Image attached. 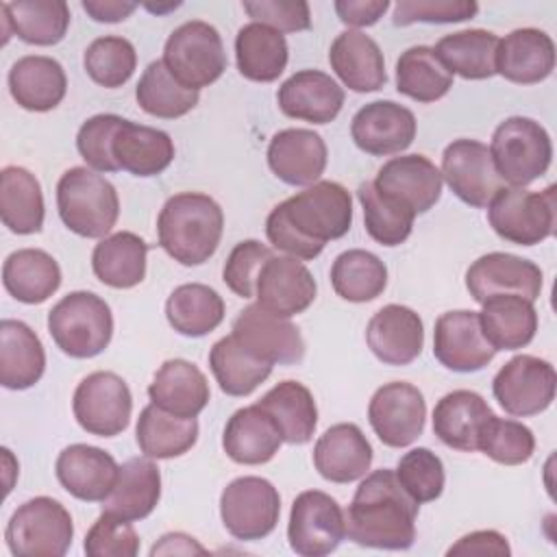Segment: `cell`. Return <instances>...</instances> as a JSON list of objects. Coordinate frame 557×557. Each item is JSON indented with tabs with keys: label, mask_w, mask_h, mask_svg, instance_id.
<instances>
[{
	"label": "cell",
	"mask_w": 557,
	"mask_h": 557,
	"mask_svg": "<svg viewBox=\"0 0 557 557\" xmlns=\"http://www.w3.org/2000/svg\"><path fill=\"white\" fill-rule=\"evenodd\" d=\"M350 224V191L335 181H318L270 211L265 235L276 250L311 261L324 250L326 242L344 237Z\"/></svg>",
	"instance_id": "1"
},
{
	"label": "cell",
	"mask_w": 557,
	"mask_h": 557,
	"mask_svg": "<svg viewBox=\"0 0 557 557\" xmlns=\"http://www.w3.org/2000/svg\"><path fill=\"white\" fill-rule=\"evenodd\" d=\"M418 507L394 470H374L363 476L344 513L346 535L359 546L405 550L416 540Z\"/></svg>",
	"instance_id": "2"
},
{
	"label": "cell",
	"mask_w": 557,
	"mask_h": 557,
	"mask_svg": "<svg viewBox=\"0 0 557 557\" xmlns=\"http://www.w3.org/2000/svg\"><path fill=\"white\" fill-rule=\"evenodd\" d=\"M224 231L220 205L200 191H181L165 200L157 218L159 246L181 265H200L213 257Z\"/></svg>",
	"instance_id": "3"
},
{
	"label": "cell",
	"mask_w": 557,
	"mask_h": 557,
	"mask_svg": "<svg viewBox=\"0 0 557 557\" xmlns=\"http://www.w3.org/2000/svg\"><path fill=\"white\" fill-rule=\"evenodd\" d=\"M57 209L63 224L87 239L107 237L117 222L115 187L94 170L70 168L57 183Z\"/></svg>",
	"instance_id": "4"
},
{
	"label": "cell",
	"mask_w": 557,
	"mask_h": 557,
	"mask_svg": "<svg viewBox=\"0 0 557 557\" xmlns=\"http://www.w3.org/2000/svg\"><path fill=\"white\" fill-rule=\"evenodd\" d=\"M48 331L67 357L89 359L109 346L113 315L94 292H72L50 309Z\"/></svg>",
	"instance_id": "5"
},
{
	"label": "cell",
	"mask_w": 557,
	"mask_h": 557,
	"mask_svg": "<svg viewBox=\"0 0 557 557\" xmlns=\"http://www.w3.org/2000/svg\"><path fill=\"white\" fill-rule=\"evenodd\" d=\"M490 154L505 183L524 187L544 176L550 168L553 141L540 122L513 115L496 126Z\"/></svg>",
	"instance_id": "6"
},
{
	"label": "cell",
	"mask_w": 557,
	"mask_h": 557,
	"mask_svg": "<svg viewBox=\"0 0 557 557\" xmlns=\"http://www.w3.org/2000/svg\"><path fill=\"white\" fill-rule=\"evenodd\" d=\"M72 537L70 511L50 496L22 503L4 531L7 546L15 557H61L72 546Z\"/></svg>",
	"instance_id": "7"
},
{
	"label": "cell",
	"mask_w": 557,
	"mask_h": 557,
	"mask_svg": "<svg viewBox=\"0 0 557 557\" xmlns=\"http://www.w3.org/2000/svg\"><path fill=\"white\" fill-rule=\"evenodd\" d=\"M163 63L181 85L200 91L213 85L226 70L222 37L209 22L189 20L168 37Z\"/></svg>",
	"instance_id": "8"
},
{
	"label": "cell",
	"mask_w": 557,
	"mask_h": 557,
	"mask_svg": "<svg viewBox=\"0 0 557 557\" xmlns=\"http://www.w3.org/2000/svg\"><path fill=\"white\" fill-rule=\"evenodd\" d=\"M490 226L498 237L518 246H535L555 233V185L544 191L503 187L487 205Z\"/></svg>",
	"instance_id": "9"
},
{
	"label": "cell",
	"mask_w": 557,
	"mask_h": 557,
	"mask_svg": "<svg viewBox=\"0 0 557 557\" xmlns=\"http://www.w3.org/2000/svg\"><path fill=\"white\" fill-rule=\"evenodd\" d=\"M281 516L278 490L261 476H239L220 496V518L224 529L242 542L268 537Z\"/></svg>",
	"instance_id": "10"
},
{
	"label": "cell",
	"mask_w": 557,
	"mask_h": 557,
	"mask_svg": "<svg viewBox=\"0 0 557 557\" xmlns=\"http://www.w3.org/2000/svg\"><path fill=\"white\" fill-rule=\"evenodd\" d=\"M72 411L81 429L98 437L120 435L133 411V396L122 376L98 370L87 374L74 389Z\"/></svg>",
	"instance_id": "11"
},
{
	"label": "cell",
	"mask_w": 557,
	"mask_h": 557,
	"mask_svg": "<svg viewBox=\"0 0 557 557\" xmlns=\"http://www.w3.org/2000/svg\"><path fill=\"white\" fill-rule=\"evenodd\" d=\"M346 537V520L339 503L320 490L300 492L289 511L287 540L300 557H324Z\"/></svg>",
	"instance_id": "12"
},
{
	"label": "cell",
	"mask_w": 557,
	"mask_h": 557,
	"mask_svg": "<svg viewBox=\"0 0 557 557\" xmlns=\"http://www.w3.org/2000/svg\"><path fill=\"white\" fill-rule=\"evenodd\" d=\"M555 368L533 355L511 357L494 376L492 392L505 413L529 418L546 411L555 398Z\"/></svg>",
	"instance_id": "13"
},
{
	"label": "cell",
	"mask_w": 557,
	"mask_h": 557,
	"mask_svg": "<svg viewBox=\"0 0 557 557\" xmlns=\"http://www.w3.org/2000/svg\"><path fill=\"white\" fill-rule=\"evenodd\" d=\"M442 178L461 202L476 209H487L505 187L490 148L476 139H455L444 148Z\"/></svg>",
	"instance_id": "14"
},
{
	"label": "cell",
	"mask_w": 557,
	"mask_h": 557,
	"mask_svg": "<svg viewBox=\"0 0 557 557\" xmlns=\"http://www.w3.org/2000/svg\"><path fill=\"white\" fill-rule=\"evenodd\" d=\"M368 420L376 437L389 448L413 444L426 420V403L422 392L405 381L381 385L368 405Z\"/></svg>",
	"instance_id": "15"
},
{
	"label": "cell",
	"mask_w": 557,
	"mask_h": 557,
	"mask_svg": "<svg viewBox=\"0 0 557 557\" xmlns=\"http://www.w3.org/2000/svg\"><path fill=\"white\" fill-rule=\"evenodd\" d=\"M246 350L268 363H298L305 357V339L289 318H281L259 302L248 305L233 322L231 333Z\"/></svg>",
	"instance_id": "16"
},
{
	"label": "cell",
	"mask_w": 557,
	"mask_h": 557,
	"mask_svg": "<svg viewBox=\"0 0 557 557\" xmlns=\"http://www.w3.org/2000/svg\"><path fill=\"white\" fill-rule=\"evenodd\" d=\"M433 355L453 372L483 370L496 355L485 339L476 311H446L435 320Z\"/></svg>",
	"instance_id": "17"
},
{
	"label": "cell",
	"mask_w": 557,
	"mask_h": 557,
	"mask_svg": "<svg viewBox=\"0 0 557 557\" xmlns=\"http://www.w3.org/2000/svg\"><path fill=\"white\" fill-rule=\"evenodd\" d=\"M315 292V278L309 268L289 255H272L261 265L255 287L257 302L281 318H292L309 309Z\"/></svg>",
	"instance_id": "18"
},
{
	"label": "cell",
	"mask_w": 557,
	"mask_h": 557,
	"mask_svg": "<svg viewBox=\"0 0 557 557\" xmlns=\"http://www.w3.org/2000/svg\"><path fill=\"white\" fill-rule=\"evenodd\" d=\"M466 287L476 302L494 294H516L535 302L542 292V270L518 255L487 252L468 268Z\"/></svg>",
	"instance_id": "19"
},
{
	"label": "cell",
	"mask_w": 557,
	"mask_h": 557,
	"mask_svg": "<svg viewBox=\"0 0 557 557\" xmlns=\"http://www.w3.org/2000/svg\"><path fill=\"white\" fill-rule=\"evenodd\" d=\"M350 135L357 148L372 157L396 154L411 146L416 115L394 100H374L352 115Z\"/></svg>",
	"instance_id": "20"
},
{
	"label": "cell",
	"mask_w": 557,
	"mask_h": 557,
	"mask_svg": "<svg viewBox=\"0 0 557 557\" xmlns=\"http://www.w3.org/2000/svg\"><path fill=\"white\" fill-rule=\"evenodd\" d=\"M54 472L61 487L74 498L85 503H102L117 481L120 466L107 450L98 446L72 444L59 453Z\"/></svg>",
	"instance_id": "21"
},
{
	"label": "cell",
	"mask_w": 557,
	"mask_h": 557,
	"mask_svg": "<svg viewBox=\"0 0 557 557\" xmlns=\"http://www.w3.org/2000/svg\"><path fill=\"white\" fill-rule=\"evenodd\" d=\"M366 342L385 366H407L420 357L424 326L420 315L405 305H385L368 322Z\"/></svg>",
	"instance_id": "22"
},
{
	"label": "cell",
	"mask_w": 557,
	"mask_h": 557,
	"mask_svg": "<svg viewBox=\"0 0 557 557\" xmlns=\"http://www.w3.org/2000/svg\"><path fill=\"white\" fill-rule=\"evenodd\" d=\"M372 183L376 189L403 200L418 215L435 207L444 178L424 154H403L385 161Z\"/></svg>",
	"instance_id": "23"
},
{
	"label": "cell",
	"mask_w": 557,
	"mask_h": 557,
	"mask_svg": "<svg viewBox=\"0 0 557 557\" xmlns=\"http://www.w3.org/2000/svg\"><path fill=\"white\" fill-rule=\"evenodd\" d=\"M372 463V446L352 422L326 429L313 446V466L331 483H352L363 479Z\"/></svg>",
	"instance_id": "24"
},
{
	"label": "cell",
	"mask_w": 557,
	"mask_h": 557,
	"mask_svg": "<svg viewBox=\"0 0 557 557\" xmlns=\"http://www.w3.org/2000/svg\"><path fill=\"white\" fill-rule=\"evenodd\" d=\"M276 102L287 117L329 124L342 111L344 89L320 70H300L278 87Z\"/></svg>",
	"instance_id": "25"
},
{
	"label": "cell",
	"mask_w": 557,
	"mask_h": 557,
	"mask_svg": "<svg viewBox=\"0 0 557 557\" xmlns=\"http://www.w3.org/2000/svg\"><path fill=\"white\" fill-rule=\"evenodd\" d=\"M268 165L287 185H313L326 168V144L309 128L278 131L268 146Z\"/></svg>",
	"instance_id": "26"
},
{
	"label": "cell",
	"mask_w": 557,
	"mask_h": 557,
	"mask_svg": "<svg viewBox=\"0 0 557 557\" xmlns=\"http://www.w3.org/2000/svg\"><path fill=\"white\" fill-rule=\"evenodd\" d=\"M494 411L485 398L472 389H455L442 396L433 409V433L455 450H479V437Z\"/></svg>",
	"instance_id": "27"
},
{
	"label": "cell",
	"mask_w": 557,
	"mask_h": 557,
	"mask_svg": "<svg viewBox=\"0 0 557 557\" xmlns=\"http://www.w3.org/2000/svg\"><path fill=\"white\" fill-rule=\"evenodd\" d=\"M555 70V44L540 28H516L498 41L496 74L516 85H535Z\"/></svg>",
	"instance_id": "28"
},
{
	"label": "cell",
	"mask_w": 557,
	"mask_h": 557,
	"mask_svg": "<svg viewBox=\"0 0 557 557\" xmlns=\"http://www.w3.org/2000/svg\"><path fill=\"white\" fill-rule=\"evenodd\" d=\"M329 63L339 81L357 91H379L387 83L385 61L379 44L361 30H344L329 50Z\"/></svg>",
	"instance_id": "29"
},
{
	"label": "cell",
	"mask_w": 557,
	"mask_h": 557,
	"mask_svg": "<svg viewBox=\"0 0 557 557\" xmlns=\"http://www.w3.org/2000/svg\"><path fill=\"white\" fill-rule=\"evenodd\" d=\"M9 91L26 111H52L57 104H61L67 91L65 70L52 57L26 54L9 70Z\"/></svg>",
	"instance_id": "30"
},
{
	"label": "cell",
	"mask_w": 557,
	"mask_h": 557,
	"mask_svg": "<svg viewBox=\"0 0 557 557\" xmlns=\"http://www.w3.org/2000/svg\"><path fill=\"white\" fill-rule=\"evenodd\" d=\"M283 444L276 422L257 403L237 409L222 435V448L235 463L259 466L270 461Z\"/></svg>",
	"instance_id": "31"
},
{
	"label": "cell",
	"mask_w": 557,
	"mask_h": 557,
	"mask_svg": "<svg viewBox=\"0 0 557 557\" xmlns=\"http://www.w3.org/2000/svg\"><path fill=\"white\" fill-rule=\"evenodd\" d=\"M150 403L178 418H196L209 403L207 376L187 359H168L148 385Z\"/></svg>",
	"instance_id": "32"
},
{
	"label": "cell",
	"mask_w": 557,
	"mask_h": 557,
	"mask_svg": "<svg viewBox=\"0 0 557 557\" xmlns=\"http://www.w3.org/2000/svg\"><path fill=\"white\" fill-rule=\"evenodd\" d=\"M161 498V472L150 457H133L120 466L111 494L102 500V511L135 522L152 513Z\"/></svg>",
	"instance_id": "33"
},
{
	"label": "cell",
	"mask_w": 557,
	"mask_h": 557,
	"mask_svg": "<svg viewBox=\"0 0 557 557\" xmlns=\"http://www.w3.org/2000/svg\"><path fill=\"white\" fill-rule=\"evenodd\" d=\"M481 307V329L494 350H518L533 342L537 311L531 300L516 294H494Z\"/></svg>",
	"instance_id": "34"
},
{
	"label": "cell",
	"mask_w": 557,
	"mask_h": 557,
	"mask_svg": "<svg viewBox=\"0 0 557 557\" xmlns=\"http://www.w3.org/2000/svg\"><path fill=\"white\" fill-rule=\"evenodd\" d=\"M4 41L17 35L33 46L59 44L70 26V7L63 0H13L0 4Z\"/></svg>",
	"instance_id": "35"
},
{
	"label": "cell",
	"mask_w": 557,
	"mask_h": 557,
	"mask_svg": "<svg viewBox=\"0 0 557 557\" xmlns=\"http://www.w3.org/2000/svg\"><path fill=\"white\" fill-rule=\"evenodd\" d=\"M113 157L133 176H157L174 161V141L161 128L124 120L113 137Z\"/></svg>",
	"instance_id": "36"
},
{
	"label": "cell",
	"mask_w": 557,
	"mask_h": 557,
	"mask_svg": "<svg viewBox=\"0 0 557 557\" xmlns=\"http://www.w3.org/2000/svg\"><path fill=\"white\" fill-rule=\"evenodd\" d=\"M46 370V352L37 333L22 320L0 322V383L7 389L33 387Z\"/></svg>",
	"instance_id": "37"
},
{
	"label": "cell",
	"mask_w": 557,
	"mask_h": 557,
	"mask_svg": "<svg viewBox=\"0 0 557 557\" xmlns=\"http://www.w3.org/2000/svg\"><path fill=\"white\" fill-rule=\"evenodd\" d=\"M2 283L15 300L39 305L59 289L61 268L46 250L22 248L4 259Z\"/></svg>",
	"instance_id": "38"
},
{
	"label": "cell",
	"mask_w": 557,
	"mask_h": 557,
	"mask_svg": "<svg viewBox=\"0 0 557 557\" xmlns=\"http://www.w3.org/2000/svg\"><path fill=\"white\" fill-rule=\"evenodd\" d=\"M148 244L131 233L120 231L102 237L91 252V268L100 283L115 289H131L146 276Z\"/></svg>",
	"instance_id": "39"
},
{
	"label": "cell",
	"mask_w": 557,
	"mask_h": 557,
	"mask_svg": "<svg viewBox=\"0 0 557 557\" xmlns=\"http://www.w3.org/2000/svg\"><path fill=\"white\" fill-rule=\"evenodd\" d=\"M235 59L244 78L255 83H272L283 74L289 59V48L283 33L250 22L237 30Z\"/></svg>",
	"instance_id": "40"
},
{
	"label": "cell",
	"mask_w": 557,
	"mask_h": 557,
	"mask_svg": "<svg viewBox=\"0 0 557 557\" xmlns=\"http://www.w3.org/2000/svg\"><path fill=\"white\" fill-rule=\"evenodd\" d=\"M257 405L276 422L283 442L307 444L318 426V407L313 394L298 381H281L268 389Z\"/></svg>",
	"instance_id": "41"
},
{
	"label": "cell",
	"mask_w": 557,
	"mask_h": 557,
	"mask_svg": "<svg viewBox=\"0 0 557 557\" xmlns=\"http://www.w3.org/2000/svg\"><path fill=\"white\" fill-rule=\"evenodd\" d=\"M2 224L15 235H33L44 226V194L33 172L7 165L0 174Z\"/></svg>",
	"instance_id": "42"
},
{
	"label": "cell",
	"mask_w": 557,
	"mask_h": 557,
	"mask_svg": "<svg viewBox=\"0 0 557 557\" xmlns=\"http://www.w3.org/2000/svg\"><path fill=\"white\" fill-rule=\"evenodd\" d=\"M498 41L490 30L468 28L444 35L433 50L450 74H459L466 81H483L496 74Z\"/></svg>",
	"instance_id": "43"
},
{
	"label": "cell",
	"mask_w": 557,
	"mask_h": 557,
	"mask_svg": "<svg viewBox=\"0 0 557 557\" xmlns=\"http://www.w3.org/2000/svg\"><path fill=\"white\" fill-rule=\"evenodd\" d=\"M139 450L150 459H174L185 455L198 440L196 418H178L157 405L141 409L135 429Z\"/></svg>",
	"instance_id": "44"
},
{
	"label": "cell",
	"mask_w": 557,
	"mask_h": 557,
	"mask_svg": "<svg viewBox=\"0 0 557 557\" xmlns=\"http://www.w3.org/2000/svg\"><path fill=\"white\" fill-rule=\"evenodd\" d=\"M165 318L176 333L185 337H202L222 324L224 300L209 285L185 283L170 294Z\"/></svg>",
	"instance_id": "45"
},
{
	"label": "cell",
	"mask_w": 557,
	"mask_h": 557,
	"mask_svg": "<svg viewBox=\"0 0 557 557\" xmlns=\"http://www.w3.org/2000/svg\"><path fill=\"white\" fill-rule=\"evenodd\" d=\"M209 368L220 389L228 396H248L272 374V363L255 357L233 335L211 346Z\"/></svg>",
	"instance_id": "46"
},
{
	"label": "cell",
	"mask_w": 557,
	"mask_h": 557,
	"mask_svg": "<svg viewBox=\"0 0 557 557\" xmlns=\"http://www.w3.org/2000/svg\"><path fill=\"white\" fill-rule=\"evenodd\" d=\"M453 87V74L433 48L411 46L396 61V89L416 102H435Z\"/></svg>",
	"instance_id": "47"
},
{
	"label": "cell",
	"mask_w": 557,
	"mask_h": 557,
	"mask_svg": "<svg viewBox=\"0 0 557 557\" xmlns=\"http://www.w3.org/2000/svg\"><path fill=\"white\" fill-rule=\"evenodd\" d=\"M331 285L335 294L348 302H370L383 294L387 268L374 252L352 248L335 257Z\"/></svg>",
	"instance_id": "48"
},
{
	"label": "cell",
	"mask_w": 557,
	"mask_h": 557,
	"mask_svg": "<svg viewBox=\"0 0 557 557\" xmlns=\"http://www.w3.org/2000/svg\"><path fill=\"white\" fill-rule=\"evenodd\" d=\"M135 98H137V104L148 115H154L161 120L183 117L200 100L198 91L187 89L170 74L163 59L148 63V67L144 70V74L135 87Z\"/></svg>",
	"instance_id": "49"
},
{
	"label": "cell",
	"mask_w": 557,
	"mask_h": 557,
	"mask_svg": "<svg viewBox=\"0 0 557 557\" xmlns=\"http://www.w3.org/2000/svg\"><path fill=\"white\" fill-rule=\"evenodd\" d=\"M357 198L363 209L366 231L374 242L392 248L411 235L416 213L403 200L376 189L372 181L357 187Z\"/></svg>",
	"instance_id": "50"
},
{
	"label": "cell",
	"mask_w": 557,
	"mask_h": 557,
	"mask_svg": "<svg viewBox=\"0 0 557 557\" xmlns=\"http://www.w3.org/2000/svg\"><path fill=\"white\" fill-rule=\"evenodd\" d=\"M83 65L94 83L107 89H115L133 76L137 65V52L128 39L117 35H104L87 46Z\"/></svg>",
	"instance_id": "51"
},
{
	"label": "cell",
	"mask_w": 557,
	"mask_h": 557,
	"mask_svg": "<svg viewBox=\"0 0 557 557\" xmlns=\"http://www.w3.org/2000/svg\"><path fill=\"white\" fill-rule=\"evenodd\" d=\"M479 450L496 463L520 466L531 459L535 437L522 422L492 416L479 437Z\"/></svg>",
	"instance_id": "52"
},
{
	"label": "cell",
	"mask_w": 557,
	"mask_h": 557,
	"mask_svg": "<svg viewBox=\"0 0 557 557\" xmlns=\"http://www.w3.org/2000/svg\"><path fill=\"white\" fill-rule=\"evenodd\" d=\"M396 476L407 494L418 503L435 500L444 490V463L431 448H411L398 459Z\"/></svg>",
	"instance_id": "53"
},
{
	"label": "cell",
	"mask_w": 557,
	"mask_h": 557,
	"mask_svg": "<svg viewBox=\"0 0 557 557\" xmlns=\"http://www.w3.org/2000/svg\"><path fill=\"white\" fill-rule=\"evenodd\" d=\"M124 117L115 113H98L83 122L76 135L78 154L94 172H117L120 165L113 157V137Z\"/></svg>",
	"instance_id": "54"
},
{
	"label": "cell",
	"mask_w": 557,
	"mask_h": 557,
	"mask_svg": "<svg viewBox=\"0 0 557 557\" xmlns=\"http://www.w3.org/2000/svg\"><path fill=\"white\" fill-rule=\"evenodd\" d=\"M83 548L89 557H135L139 553V535L128 520L102 511L87 531Z\"/></svg>",
	"instance_id": "55"
},
{
	"label": "cell",
	"mask_w": 557,
	"mask_h": 557,
	"mask_svg": "<svg viewBox=\"0 0 557 557\" xmlns=\"http://www.w3.org/2000/svg\"><path fill=\"white\" fill-rule=\"evenodd\" d=\"M272 257L270 246L257 242V239H244L239 242L222 270V278L226 287L237 294L239 298H252L257 287V276L261 265Z\"/></svg>",
	"instance_id": "56"
},
{
	"label": "cell",
	"mask_w": 557,
	"mask_h": 557,
	"mask_svg": "<svg viewBox=\"0 0 557 557\" xmlns=\"http://www.w3.org/2000/svg\"><path fill=\"white\" fill-rule=\"evenodd\" d=\"M479 4L472 0H400L394 7V24L409 26L416 22L450 24L472 20Z\"/></svg>",
	"instance_id": "57"
},
{
	"label": "cell",
	"mask_w": 557,
	"mask_h": 557,
	"mask_svg": "<svg viewBox=\"0 0 557 557\" xmlns=\"http://www.w3.org/2000/svg\"><path fill=\"white\" fill-rule=\"evenodd\" d=\"M244 11L252 22L278 33H300L311 26L309 4L302 0H246Z\"/></svg>",
	"instance_id": "58"
},
{
	"label": "cell",
	"mask_w": 557,
	"mask_h": 557,
	"mask_svg": "<svg viewBox=\"0 0 557 557\" xmlns=\"http://www.w3.org/2000/svg\"><path fill=\"white\" fill-rule=\"evenodd\" d=\"M446 555H496V557H507L511 555V548L507 544V537L498 531H472L457 540Z\"/></svg>",
	"instance_id": "59"
},
{
	"label": "cell",
	"mask_w": 557,
	"mask_h": 557,
	"mask_svg": "<svg viewBox=\"0 0 557 557\" xmlns=\"http://www.w3.org/2000/svg\"><path fill=\"white\" fill-rule=\"evenodd\" d=\"M387 9H389L387 0H337L335 2V11L339 20L355 28L376 24Z\"/></svg>",
	"instance_id": "60"
},
{
	"label": "cell",
	"mask_w": 557,
	"mask_h": 557,
	"mask_svg": "<svg viewBox=\"0 0 557 557\" xmlns=\"http://www.w3.org/2000/svg\"><path fill=\"white\" fill-rule=\"evenodd\" d=\"M83 9L87 15L96 22H122L126 20L135 9L137 2H124V0H83Z\"/></svg>",
	"instance_id": "61"
},
{
	"label": "cell",
	"mask_w": 557,
	"mask_h": 557,
	"mask_svg": "<svg viewBox=\"0 0 557 557\" xmlns=\"http://www.w3.org/2000/svg\"><path fill=\"white\" fill-rule=\"evenodd\" d=\"M207 548L187 533H165L152 548L150 555H205Z\"/></svg>",
	"instance_id": "62"
}]
</instances>
